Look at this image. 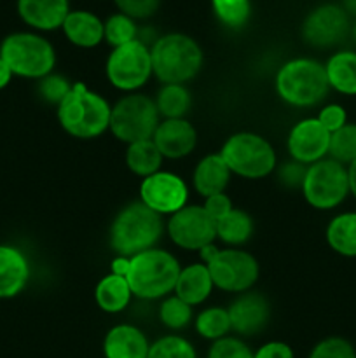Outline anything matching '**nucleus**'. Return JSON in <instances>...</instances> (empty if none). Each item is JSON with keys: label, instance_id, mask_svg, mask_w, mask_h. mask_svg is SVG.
<instances>
[{"label": "nucleus", "instance_id": "33", "mask_svg": "<svg viewBox=\"0 0 356 358\" xmlns=\"http://www.w3.org/2000/svg\"><path fill=\"white\" fill-rule=\"evenodd\" d=\"M328 156L341 164H351L356 159V124L348 122L330 135Z\"/></svg>", "mask_w": 356, "mask_h": 358}, {"label": "nucleus", "instance_id": "21", "mask_svg": "<svg viewBox=\"0 0 356 358\" xmlns=\"http://www.w3.org/2000/svg\"><path fill=\"white\" fill-rule=\"evenodd\" d=\"M61 30L77 48L91 49L103 42V21L89 10H70Z\"/></svg>", "mask_w": 356, "mask_h": 358}, {"label": "nucleus", "instance_id": "38", "mask_svg": "<svg viewBox=\"0 0 356 358\" xmlns=\"http://www.w3.org/2000/svg\"><path fill=\"white\" fill-rule=\"evenodd\" d=\"M309 358H356V350L348 339L327 338L314 346Z\"/></svg>", "mask_w": 356, "mask_h": 358}, {"label": "nucleus", "instance_id": "40", "mask_svg": "<svg viewBox=\"0 0 356 358\" xmlns=\"http://www.w3.org/2000/svg\"><path fill=\"white\" fill-rule=\"evenodd\" d=\"M318 121L332 135V133L341 129L344 124H348V114H346V108L342 105L330 103L321 108L320 114H318Z\"/></svg>", "mask_w": 356, "mask_h": 358}, {"label": "nucleus", "instance_id": "10", "mask_svg": "<svg viewBox=\"0 0 356 358\" xmlns=\"http://www.w3.org/2000/svg\"><path fill=\"white\" fill-rule=\"evenodd\" d=\"M107 79L115 90L126 93H136L140 87L149 83L152 72V56L150 48H147L138 38L129 44L112 49L108 55Z\"/></svg>", "mask_w": 356, "mask_h": 358}, {"label": "nucleus", "instance_id": "19", "mask_svg": "<svg viewBox=\"0 0 356 358\" xmlns=\"http://www.w3.org/2000/svg\"><path fill=\"white\" fill-rule=\"evenodd\" d=\"M30 280V262L23 250L0 243V299L20 296Z\"/></svg>", "mask_w": 356, "mask_h": 358}, {"label": "nucleus", "instance_id": "28", "mask_svg": "<svg viewBox=\"0 0 356 358\" xmlns=\"http://www.w3.org/2000/svg\"><path fill=\"white\" fill-rule=\"evenodd\" d=\"M216 238L230 247L244 245L253 234V219L244 210L232 208L225 217L215 222Z\"/></svg>", "mask_w": 356, "mask_h": 358}, {"label": "nucleus", "instance_id": "1", "mask_svg": "<svg viewBox=\"0 0 356 358\" xmlns=\"http://www.w3.org/2000/svg\"><path fill=\"white\" fill-rule=\"evenodd\" d=\"M163 231V217L142 201H135L124 206L112 220L108 243L115 254L131 259L133 255L156 248Z\"/></svg>", "mask_w": 356, "mask_h": 358}, {"label": "nucleus", "instance_id": "41", "mask_svg": "<svg viewBox=\"0 0 356 358\" xmlns=\"http://www.w3.org/2000/svg\"><path fill=\"white\" fill-rule=\"evenodd\" d=\"M306 171H307L306 164L297 163V161L286 163L278 170L279 182H281L283 185H286V187H302Z\"/></svg>", "mask_w": 356, "mask_h": 358}, {"label": "nucleus", "instance_id": "48", "mask_svg": "<svg viewBox=\"0 0 356 358\" xmlns=\"http://www.w3.org/2000/svg\"><path fill=\"white\" fill-rule=\"evenodd\" d=\"M351 35H353V38H355V42H356V21H355V24L351 27Z\"/></svg>", "mask_w": 356, "mask_h": 358}, {"label": "nucleus", "instance_id": "43", "mask_svg": "<svg viewBox=\"0 0 356 358\" xmlns=\"http://www.w3.org/2000/svg\"><path fill=\"white\" fill-rule=\"evenodd\" d=\"M253 358H295V355L286 343L269 341L253 353Z\"/></svg>", "mask_w": 356, "mask_h": 358}, {"label": "nucleus", "instance_id": "26", "mask_svg": "<svg viewBox=\"0 0 356 358\" xmlns=\"http://www.w3.org/2000/svg\"><path fill=\"white\" fill-rule=\"evenodd\" d=\"M327 243L342 257H356V212L334 217L327 227Z\"/></svg>", "mask_w": 356, "mask_h": 358}, {"label": "nucleus", "instance_id": "12", "mask_svg": "<svg viewBox=\"0 0 356 358\" xmlns=\"http://www.w3.org/2000/svg\"><path fill=\"white\" fill-rule=\"evenodd\" d=\"M170 240L184 250H201L216 240L215 220L199 205H185L166 224Z\"/></svg>", "mask_w": 356, "mask_h": 358}, {"label": "nucleus", "instance_id": "45", "mask_svg": "<svg viewBox=\"0 0 356 358\" xmlns=\"http://www.w3.org/2000/svg\"><path fill=\"white\" fill-rule=\"evenodd\" d=\"M13 72H10V69L7 66V63L3 62L2 58H0V91L3 90V87L9 86V83L13 80Z\"/></svg>", "mask_w": 356, "mask_h": 358}, {"label": "nucleus", "instance_id": "15", "mask_svg": "<svg viewBox=\"0 0 356 358\" xmlns=\"http://www.w3.org/2000/svg\"><path fill=\"white\" fill-rule=\"evenodd\" d=\"M286 147L293 161L309 166L327 157L330 133L323 128L318 117L302 119L290 129Z\"/></svg>", "mask_w": 356, "mask_h": 358}, {"label": "nucleus", "instance_id": "7", "mask_svg": "<svg viewBox=\"0 0 356 358\" xmlns=\"http://www.w3.org/2000/svg\"><path fill=\"white\" fill-rule=\"evenodd\" d=\"M220 156L230 173L250 180L269 177L276 170L274 147L257 133L239 131L230 135L222 145Z\"/></svg>", "mask_w": 356, "mask_h": 358}, {"label": "nucleus", "instance_id": "11", "mask_svg": "<svg viewBox=\"0 0 356 358\" xmlns=\"http://www.w3.org/2000/svg\"><path fill=\"white\" fill-rule=\"evenodd\" d=\"M213 285L223 292L243 294L257 283L260 268L257 259L239 248H222L208 262Z\"/></svg>", "mask_w": 356, "mask_h": 358}, {"label": "nucleus", "instance_id": "34", "mask_svg": "<svg viewBox=\"0 0 356 358\" xmlns=\"http://www.w3.org/2000/svg\"><path fill=\"white\" fill-rule=\"evenodd\" d=\"M159 320L170 331H181L192 322V306L178 296H168L159 306Z\"/></svg>", "mask_w": 356, "mask_h": 358}, {"label": "nucleus", "instance_id": "8", "mask_svg": "<svg viewBox=\"0 0 356 358\" xmlns=\"http://www.w3.org/2000/svg\"><path fill=\"white\" fill-rule=\"evenodd\" d=\"M159 117L152 98L142 93H128L112 107L108 129L115 138L129 145L152 138L161 122Z\"/></svg>", "mask_w": 356, "mask_h": 358}, {"label": "nucleus", "instance_id": "44", "mask_svg": "<svg viewBox=\"0 0 356 358\" xmlns=\"http://www.w3.org/2000/svg\"><path fill=\"white\" fill-rule=\"evenodd\" d=\"M112 271L114 275H119V276H126L129 271V259L128 257H121V255H117V257L112 261Z\"/></svg>", "mask_w": 356, "mask_h": 358}, {"label": "nucleus", "instance_id": "25", "mask_svg": "<svg viewBox=\"0 0 356 358\" xmlns=\"http://www.w3.org/2000/svg\"><path fill=\"white\" fill-rule=\"evenodd\" d=\"M327 79L332 90L348 96H356V52L339 51L328 58Z\"/></svg>", "mask_w": 356, "mask_h": 358}, {"label": "nucleus", "instance_id": "13", "mask_svg": "<svg viewBox=\"0 0 356 358\" xmlns=\"http://www.w3.org/2000/svg\"><path fill=\"white\" fill-rule=\"evenodd\" d=\"M351 31L349 14L337 3H323L311 10L302 23V37L313 48L327 49L341 44Z\"/></svg>", "mask_w": 356, "mask_h": 358}, {"label": "nucleus", "instance_id": "47", "mask_svg": "<svg viewBox=\"0 0 356 358\" xmlns=\"http://www.w3.org/2000/svg\"><path fill=\"white\" fill-rule=\"evenodd\" d=\"M341 7L348 14H353V16H356V0H342Z\"/></svg>", "mask_w": 356, "mask_h": 358}, {"label": "nucleus", "instance_id": "32", "mask_svg": "<svg viewBox=\"0 0 356 358\" xmlns=\"http://www.w3.org/2000/svg\"><path fill=\"white\" fill-rule=\"evenodd\" d=\"M136 21L122 13H115L103 23V41L110 44L112 48L129 44V42L138 38Z\"/></svg>", "mask_w": 356, "mask_h": 358}, {"label": "nucleus", "instance_id": "37", "mask_svg": "<svg viewBox=\"0 0 356 358\" xmlns=\"http://www.w3.org/2000/svg\"><path fill=\"white\" fill-rule=\"evenodd\" d=\"M208 358H253V352L239 338L225 336L213 341L208 350Z\"/></svg>", "mask_w": 356, "mask_h": 358}, {"label": "nucleus", "instance_id": "9", "mask_svg": "<svg viewBox=\"0 0 356 358\" xmlns=\"http://www.w3.org/2000/svg\"><path fill=\"white\" fill-rule=\"evenodd\" d=\"M302 194L307 205L316 210H334L348 198V168L332 157L307 166L302 184Z\"/></svg>", "mask_w": 356, "mask_h": 358}, {"label": "nucleus", "instance_id": "2", "mask_svg": "<svg viewBox=\"0 0 356 358\" xmlns=\"http://www.w3.org/2000/svg\"><path fill=\"white\" fill-rule=\"evenodd\" d=\"M112 105L101 94L87 90L84 83L72 84L70 93L58 105V122L70 136L98 138L110 126Z\"/></svg>", "mask_w": 356, "mask_h": 358}, {"label": "nucleus", "instance_id": "18", "mask_svg": "<svg viewBox=\"0 0 356 358\" xmlns=\"http://www.w3.org/2000/svg\"><path fill=\"white\" fill-rule=\"evenodd\" d=\"M21 21L38 31H52L63 27L70 13V0H17Z\"/></svg>", "mask_w": 356, "mask_h": 358}, {"label": "nucleus", "instance_id": "24", "mask_svg": "<svg viewBox=\"0 0 356 358\" xmlns=\"http://www.w3.org/2000/svg\"><path fill=\"white\" fill-rule=\"evenodd\" d=\"M131 287H129L126 276L114 275V273L103 276L94 289V301H96L98 308L110 315L124 311L131 301Z\"/></svg>", "mask_w": 356, "mask_h": 358}, {"label": "nucleus", "instance_id": "36", "mask_svg": "<svg viewBox=\"0 0 356 358\" xmlns=\"http://www.w3.org/2000/svg\"><path fill=\"white\" fill-rule=\"evenodd\" d=\"M70 90H72V84L59 73H49V76L42 77L38 80V94H40V98L47 103L56 105V107L61 103L63 98L70 93Z\"/></svg>", "mask_w": 356, "mask_h": 358}, {"label": "nucleus", "instance_id": "3", "mask_svg": "<svg viewBox=\"0 0 356 358\" xmlns=\"http://www.w3.org/2000/svg\"><path fill=\"white\" fill-rule=\"evenodd\" d=\"M180 271V262L171 252L150 248L129 259L126 280L131 287L133 296L154 301L168 297L173 292Z\"/></svg>", "mask_w": 356, "mask_h": 358}, {"label": "nucleus", "instance_id": "27", "mask_svg": "<svg viewBox=\"0 0 356 358\" xmlns=\"http://www.w3.org/2000/svg\"><path fill=\"white\" fill-rule=\"evenodd\" d=\"M163 159L164 157L161 156L159 149L152 142V138L129 143L128 149H126V164H128L129 171L135 173L136 177L147 178L157 173L161 170Z\"/></svg>", "mask_w": 356, "mask_h": 358}, {"label": "nucleus", "instance_id": "23", "mask_svg": "<svg viewBox=\"0 0 356 358\" xmlns=\"http://www.w3.org/2000/svg\"><path fill=\"white\" fill-rule=\"evenodd\" d=\"M213 289L215 285H213L208 266L191 264L187 268H181L173 292L191 306H199L212 296Z\"/></svg>", "mask_w": 356, "mask_h": 358}, {"label": "nucleus", "instance_id": "35", "mask_svg": "<svg viewBox=\"0 0 356 358\" xmlns=\"http://www.w3.org/2000/svg\"><path fill=\"white\" fill-rule=\"evenodd\" d=\"M147 358H198L191 341L181 336H164L150 345Z\"/></svg>", "mask_w": 356, "mask_h": 358}, {"label": "nucleus", "instance_id": "16", "mask_svg": "<svg viewBox=\"0 0 356 358\" xmlns=\"http://www.w3.org/2000/svg\"><path fill=\"white\" fill-rule=\"evenodd\" d=\"M227 313H229L230 331L248 338L264 331L271 318V306L262 294L243 292L230 303Z\"/></svg>", "mask_w": 356, "mask_h": 358}, {"label": "nucleus", "instance_id": "6", "mask_svg": "<svg viewBox=\"0 0 356 358\" xmlns=\"http://www.w3.org/2000/svg\"><path fill=\"white\" fill-rule=\"evenodd\" d=\"M0 58L7 63L13 76L37 79L52 73L56 51L51 42L34 31H14L0 42Z\"/></svg>", "mask_w": 356, "mask_h": 358}, {"label": "nucleus", "instance_id": "5", "mask_svg": "<svg viewBox=\"0 0 356 358\" xmlns=\"http://www.w3.org/2000/svg\"><path fill=\"white\" fill-rule=\"evenodd\" d=\"M152 72L163 84H185L202 66V49L185 34H166L150 48Z\"/></svg>", "mask_w": 356, "mask_h": 358}, {"label": "nucleus", "instance_id": "31", "mask_svg": "<svg viewBox=\"0 0 356 358\" xmlns=\"http://www.w3.org/2000/svg\"><path fill=\"white\" fill-rule=\"evenodd\" d=\"M212 7L216 20L232 30H239L250 21V0H212Z\"/></svg>", "mask_w": 356, "mask_h": 358}, {"label": "nucleus", "instance_id": "29", "mask_svg": "<svg viewBox=\"0 0 356 358\" xmlns=\"http://www.w3.org/2000/svg\"><path fill=\"white\" fill-rule=\"evenodd\" d=\"M154 101L161 117L184 119L191 108L192 98L184 84H164Z\"/></svg>", "mask_w": 356, "mask_h": 358}, {"label": "nucleus", "instance_id": "14", "mask_svg": "<svg viewBox=\"0 0 356 358\" xmlns=\"http://www.w3.org/2000/svg\"><path fill=\"white\" fill-rule=\"evenodd\" d=\"M188 189L181 177L171 171H157L143 178L140 184V201L152 212L163 215H173L187 205Z\"/></svg>", "mask_w": 356, "mask_h": 358}, {"label": "nucleus", "instance_id": "22", "mask_svg": "<svg viewBox=\"0 0 356 358\" xmlns=\"http://www.w3.org/2000/svg\"><path fill=\"white\" fill-rule=\"evenodd\" d=\"M230 175L232 173H230L229 166L222 159L220 152L208 154L195 164L194 173H192V184H194L198 194H201L202 198H208V196L220 194V192L225 191Z\"/></svg>", "mask_w": 356, "mask_h": 358}, {"label": "nucleus", "instance_id": "42", "mask_svg": "<svg viewBox=\"0 0 356 358\" xmlns=\"http://www.w3.org/2000/svg\"><path fill=\"white\" fill-rule=\"evenodd\" d=\"M202 208H205L206 213H208V215L216 222V220H220L222 217H225L234 206L229 196H227L225 192H220V194H213V196H208V198H205V205H202Z\"/></svg>", "mask_w": 356, "mask_h": 358}, {"label": "nucleus", "instance_id": "17", "mask_svg": "<svg viewBox=\"0 0 356 358\" xmlns=\"http://www.w3.org/2000/svg\"><path fill=\"white\" fill-rule=\"evenodd\" d=\"M152 142L164 159L187 157L198 143V131L187 119H164L159 122Z\"/></svg>", "mask_w": 356, "mask_h": 358}, {"label": "nucleus", "instance_id": "39", "mask_svg": "<svg viewBox=\"0 0 356 358\" xmlns=\"http://www.w3.org/2000/svg\"><path fill=\"white\" fill-rule=\"evenodd\" d=\"M119 13L126 14L131 20H147L154 16L161 6V0H114Z\"/></svg>", "mask_w": 356, "mask_h": 358}, {"label": "nucleus", "instance_id": "4", "mask_svg": "<svg viewBox=\"0 0 356 358\" xmlns=\"http://www.w3.org/2000/svg\"><path fill=\"white\" fill-rule=\"evenodd\" d=\"M328 91L327 70L316 59L293 58L276 73V93L292 107H314L327 98Z\"/></svg>", "mask_w": 356, "mask_h": 358}, {"label": "nucleus", "instance_id": "46", "mask_svg": "<svg viewBox=\"0 0 356 358\" xmlns=\"http://www.w3.org/2000/svg\"><path fill=\"white\" fill-rule=\"evenodd\" d=\"M348 178H349V194L356 198V159L351 164H348Z\"/></svg>", "mask_w": 356, "mask_h": 358}, {"label": "nucleus", "instance_id": "30", "mask_svg": "<svg viewBox=\"0 0 356 358\" xmlns=\"http://www.w3.org/2000/svg\"><path fill=\"white\" fill-rule=\"evenodd\" d=\"M195 331L201 338L216 341V339L225 338L230 332L229 313L225 308H206L195 318Z\"/></svg>", "mask_w": 356, "mask_h": 358}, {"label": "nucleus", "instance_id": "20", "mask_svg": "<svg viewBox=\"0 0 356 358\" xmlns=\"http://www.w3.org/2000/svg\"><path fill=\"white\" fill-rule=\"evenodd\" d=\"M150 343L138 327L119 324L107 332L103 339L105 358H147Z\"/></svg>", "mask_w": 356, "mask_h": 358}]
</instances>
